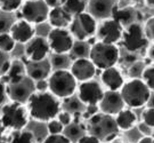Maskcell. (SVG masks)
Listing matches in <instances>:
<instances>
[{"instance_id": "f907efd6", "label": "cell", "mask_w": 154, "mask_h": 143, "mask_svg": "<svg viewBox=\"0 0 154 143\" xmlns=\"http://www.w3.org/2000/svg\"><path fill=\"white\" fill-rule=\"evenodd\" d=\"M5 129V127H4V124H2V120H1V117H0V133L2 132Z\"/></svg>"}, {"instance_id": "ac0fdd59", "label": "cell", "mask_w": 154, "mask_h": 143, "mask_svg": "<svg viewBox=\"0 0 154 143\" xmlns=\"http://www.w3.org/2000/svg\"><path fill=\"white\" fill-rule=\"evenodd\" d=\"M118 6L116 0H88L87 11L96 20H105L112 17V14Z\"/></svg>"}, {"instance_id": "f35d334b", "label": "cell", "mask_w": 154, "mask_h": 143, "mask_svg": "<svg viewBox=\"0 0 154 143\" xmlns=\"http://www.w3.org/2000/svg\"><path fill=\"white\" fill-rule=\"evenodd\" d=\"M64 128H65V126H64L57 118H54V119H51V120L47 121V131H48V133H50V134H54V133H63L64 132Z\"/></svg>"}, {"instance_id": "7c38bea8", "label": "cell", "mask_w": 154, "mask_h": 143, "mask_svg": "<svg viewBox=\"0 0 154 143\" xmlns=\"http://www.w3.org/2000/svg\"><path fill=\"white\" fill-rule=\"evenodd\" d=\"M77 92L79 100L85 105H98L105 91L98 81L89 79L80 83L77 88Z\"/></svg>"}, {"instance_id": "ee69618b", "label": "cell", "mask_w": 154, "mask_h": 143, "mask_svg": "<svg viewBox=\"0 0 154 143\" xmlns=\"http://www.w3.org/2000/svg\"><path fill=\"white\" fill-rule=\"evenodd\" d=\"M34 86H35V91H39V92L48 91V78L34 81Z\"/></svg>"}, {"instance_id": "d590c367", "label": "cell", "mask_w": 154, "mask_h": 143, "mask_svg": "<svg viewBox=\"0 0 154 143\" xmlns=\"http://www.w3.org/2000/svg\"><path fill=\"white\" fill-rule=\"evenodd\" d=\"M45 143H70L71 140L66 136L64 133H54L50 134L48 133V135L44 138Z\"/></svg>"}, {"instance_id": "e0dca14e", "label": "cell", "mask_w": 154, "mask_h": 143, "mask_svg": "<svg viewBox=\"0 0 154 143\" xmlns=\"http://www.w3.org/2000/svg\"><path fill=\"white\" fill-rule=\"evenodd\" d=\"M9 32L16 43L25 45L29 40H31L35 36V29L34 24L21 17L20 20L14 21Z\"/></svg>"}, {"instance_id": "ab89813d", "label": "cell", "mask_w": 154, "mask_h": 143, "mask_svg": "<svg viewBox=\"0 0 154 143\" xmlns=\"http://www.w3.org/2000/svg\"><path fill=\"white\" fill-rule=\"evenodd\" d=\"M144 31H145L147 39L151 41H154V16L149 17V20L145 22Z\"/></svg>"}, {"instance_id": "9a60e30c", "label": "cell", "mask_w": 154, "mask_h": 143, "mask_svg": "<svg viewBox=\"0 0 154 143\" xmlns=\"http://www.w3.org/2000/svg\"><path fill=\"white\" fill-rule=\"evenodd\" d=\"M125 106L126 104L122 99L120 91H111V89L105 91L103 97L98 103L99 111L112 116H116Z\"/></svg>"}, {"instance_id": "4dcf8cb0", "label": "cell", "mask_w": 154, "mask_h": 143, "mask_svg": "<svg viewBox=\"0 0 154 143\" xmlns=\"http://www.w3.org/2000/svg\"><path fill=\"white\" fill-rule=\"evenodd\" d=\"M64 108L65 110L70 111L71 113H74V112H79V111H83V108L86 105L83 104L82 102L79 100V97H74V95H72L67 99H64Z\"/></svg>"}, {"instance_id": "8992f818", "label": "cell", "mask_w": 154, "mask_h": 143, "mask_svg": "<svg viewBox=\"0 0 154 143\" xmlns=\"http://www.w3.org/2000/svg\"><path fill=\"white\" fill-rule=\"evenodd\" d=\"M89 59L99 70L114 66L120 60V49L116 44H109L104 41H96L90 45Z\"/></svg>"}, {"instance_id": "30bf717a", "label": "cell", "mask_w": 154, "mask_h": 143, "mask_svg": "<svg viewBox=\"0 0 154 143\" xmlns=\"http://www.w3.org/2000/svg\"><path fill=\"white\" fill-rule=\"evenodd\" d=\"M21 17L32 24H41L48 20L50 7L45 0H26L20 8Z\"/></svg>"}, {"instance_id": "484cf974", "label": "cell", "mask_w": 154, "mask_h": 143, "mask_svg": "<svg viewBox=\"0 0 154 143\" xmlns=\"http://www.w3.org/2000/svg\"><path fill=\"white\" fill-rule=\"evenodd\" d=\"M89 50H90V45L88 41L85 40H75L71 52L69 53L73 59H79V57H89Z\"/></svg>"}, {"instance_id": "44dd1931", "label": "cell", "mask_w": 154, "mask_h": 143, "mask_svg": "<svg viewBox=\"0 0 154 143\" xmlns=\"http://www.w3.org/2000/svg\"><path fill=\"white\" fill-rule=\"evenodd\" d=\"M72 16L63 6L50 8L48 14V22L53 28H69L72 22Z\"/></svg>"}, {"instance_id": "7bdbcfd3", "label": "cell", "mask_w": 154, "mask_h": 143, "mask_svg": "<svg viewBox=\"0 0 154 143\" xmlns=\"http://www.w3.org/2000/svg\"><path fill=\"white\" fill-rule=\"evenodd\" d=\"M78 142L79 143H99V138H97L95 135L93 134H90V133H85L81 138L78 140Z\"/></svg>"}, {"instance_id": "f1b7e54d", "label": "cell", "mask_w": 154, "mask_h": 143, "mask_svg": "<svg viewBox=\"0 0 154 143\" xmlns=\"http://www.w3.org/2000/svg\"><path fill=\"white\" fill-rule=\"evenodd\" d=\"M50 64L51 68L55 69H67L71 65L70 63V57L67 56V54H56V53H51L50 56Z\"/></svg>"}, {"instance_id": "d6986e66", "label": "cell", "mask_w": 154, "mask_h": 143, "mask_svg": "<svg viewBox=\"0 0 154 143\" xmlns=\"http://www.w3.org/2000/svg\"><path fill=\"white\" fill-rule=\"evenodd\" d=\"M26 75L33 79L34 81L40 79H47L49 77L50 72L53 71V68L48 59L42 61H26L25 62Z\"/></svg>"}, {"instance_id": "7dc6e473", "label": "cell", "mask_w": 154, "mask_h": 143, "mask_svg": "<svg viewBox=\"0 0 154 143\" xmlns=\"http://www.w3.org/2000/svg\"><path fill=\"white\" fill-rule=\"evenodd\" d=\"M147 56L149 60H152L154 62V41H152V44L149 46L147 48Z\"/></svg>"}, {"instance_id": "bcb514c9", "label": "cell", "mask_w": 154, "mask_h": 143, "mask_svg": "<svg viewBox=\"0 0 154 143\" xmlns=\"http://www.w3.org/2000/svg\"><path fill=\"white\" fill-rule=\"evenodd\" d=\"M45 1H46V4L49 6L50 8L57 7V6H62L63 2H64V0H45Z\"/></svg>"}, {"instance_id": "1f68e13d", "label": "cell", "mask_w": 154, "mask_h": 143, "mask_svg": "<svg viewBox=\"0 0 154 143\" xmlns=\"http://www.w3.org/2000/svg\"><path fill=\"white\" fill-rule=\"evenodd\" d=\"M23 5V0H0V11L6 13L17 11Z\"/></svg>"}, {"instance_id": "603a6c76", "label": "cell", "mask_w": 154, "mask_h": 143, "mask_svg": "<svg viewBox=\"0 0 154 143\" xmlns=\"http://www.w3.org/2000/svg\"><path fill=\"white\" fill-rule=\"evenodd\" d=\"M25 76H26L25 63L21 60H11V66L2 78H5V81L7 84H11L22 80Z\"/></svg>"}, {"instance_id": "d4e9b609", "label": "cell", "mask_w": 154, "mask_h": 143, "mask_svg": "<svg viewBox=\"0 0 154 143\" xmlns=\"http://www.w3.org/2000/svg\"><path fill=\"white\" fill-rule=\"evenodd\" d=\"M62 6L71 14L72 16H75L78 14L87 11L88 0H64Z\"/></svg>"}, {"instance_id": "3957f363", "label": "cell", "mask_w": 154, "mask_h": 143, "mask_svg": "<svg viewBox=\"0 0 154 143\" xmlns=\"http://www.w3.org/2000/svg\"><path fill=\"white\" fill-rule=\"evenodd\" d=\"M125 104L131 109H140L147 105L152 91L142 78H131L125 81L120 89Z\"/></svg>"}, {"instance_id": "52a82bcc", "label": "cell", "mask_w": 154, "mask_h": 143, "mask_svg": "<svg viewBox=\"0 0 154 143\" xmlns=\"http://www.w3.org/2000/svg\"><path fill=\"white\" fill-rule=\"evenodd\" d=\"M97 27H98L97 20L89 11H86L73 16L69 30L71 31L72 36L75 40L88 41L94 36H96Z\"/></svg>"}, {"instance_id": "5bb4252c", "label": "cell", "mask_w": 154, "mask_h": 143, "mask_svg": "<svg viewBox=\"0 0 154 143\" xmlns=\"http://www.w3.org/2000/svg\"><path fill=\"white\" fill-rule=\"evenodd\" d=\"M25 57L29 61H42L51 53L48 40L41 36H34L25 44Z\"/></svg>"}, {"instance_id": "cb8c5ba5", "label": "cell", "mask_w": 154, "mask_h": 143, "mask_svg": "<svg viewBox=\"0 0 154 143\" xmlns=\"http://www.w3.org/2000/svg\"><path fill=\"white\" fill-rule=\"evenodd\" d=\"M136 16H137L136 11L131 7H119V6H116L113 14H112V17L120 23L123 28L128 27L131 23L136 22Z\"/></svg>"}, {"instance_id": "7a4b0ae2", "label": "cell", "mask_w": 154, "mask_h": 143, "mask_svg": "<svg viewBox=\"0 0 154 143\" xmlns=\"http://www.w3.org/2000/svg\"><path fill=\"white\" fill-rule=\"evenodd\" d=\"M86 131L99 138L100 142H109L116 140L120 129L116 125L114 116L98 111L88 118Z\"/></svg>"}, {"instance_id": "277c9868", "label": "cell", "mask_w": 154, "mask_h": 143, "mask_svg": "<svg viewBox=\"0 0 154 143\" xmlns=\"http://www.w3.org/2000/svg\"><path fill=\"white\" fill-rule=\"evenodd\" d=\"M78 80L70 69H55L48 77V91L60 100L70 97L77 92Z\"/></svg>"}, {"instance_id": "9c48e42d", "label": "cell", "mask_w": 154, "mask_h": 143, "mask_svg": "<svg viewBox=\"0 0 154 143\" xmlns=\"http://www.w3.org/2000/svg\"><path fill=\"white\" fill-rule=\"evenodd\" d=\"M51 53L69 54L75 41L69 28H53L47 36Z\"/></svg>"}, {"instance_id": "8fae6325", "label": "cell", "mask_w": 154, "mask_h": 143, "mask_svg": "<svg viewBox=\"0 0 154 143\" xmlns=\"http://www.w3.org/2000/svg\"><path fill=\"white\" fill-rule=\"evenodd\" d=\"M123 30L125 28L116 20L113 17H109L102 20V22L98 24L96 36L100 41L109 44H118L119 41H121Z\"/></svg>"}, {"instance_id": "f6af8a7d", "label": "cell", "mask_w": 154, "mask_h": 143, "mask_svg": "<svg viewBox=\"0 0 154 143\" xmlns=\"http://www.w3.org/2000/svg\"><path fill=\"white\" fill-rule=\"evenodd\" d=\"M139 143H154V136L151 134H146L138 140Z\"/></svg>"}, {"instance_id": "8d00e7d4", "label": "cell", "mask_w": 154, "mask_h": 143, "mask_svg": "<svg viewBox=\"0 0 154 143\" xmlns=\"http://www.w3.org/2000/svg\"><path fill=\"white\" fill-rule=\"evenodd\" d=\"M142 120L143 124L149 126V128H154V106L145 108L142 113Z\"/></svg>"}, {"instance_id": "83f0119b", "label": "cell", "mask_w": 154, "mask_h": 143, "mask_svg": "<svg viewBox=\"0 0 154 143\" xmlns=\"http://www.w3.org/2000/svg\"><path fill=\"white\" fill-rule=\"evenodd\" d=\"M9 141L20 143H32L35 141V138L31 131H26L25 128H23L18 131H11V136H9Z\"/></svg>"}, {"instance_id": "d6a6232c", "label": "cell", "mask_w": 154, "mask_h": 143, "mask_svg": "<svg viewBox=\"0 0 154 143\" xmlns=\"http://www.w3.org/2000/svg\"><path fill=\"white\" fill-rule=\"evenodd\" d=\"M11 13L0 11V33L9 32L11 25L14 23V20L11 17Z\"/></svg>"}, {"instance_id": "6da1fadb", "label": "cell", "mask_w": 154, "mask_h": 143, "mask_svg": "<svg viewBox=\"0 0 154 143\" xmlns=\"http://www.w3.org/2000/svg\"><path fill=\"white\" fill-rule=\"evenodd\" d=\"M30 118L39 122H47L57 117L62 110L60 99L49 91H34L26 102Z\"/></svg>"}, {"instance_id": "ffe728a7", "label": "cell", "mask_w": 154, "mask_h": 143, "mask_svg": "<svg viewBox=\"0 0 154 143\" xmlns=\"http://www.w3.org/2000/svg\"><path fill=\"white\" fill-rule=\"evenodd\" d=\"M100 80L105 87L111 91H120L125 84L123 75L116 65L102 70Z\"/></svg>"}, {"instance_id": "7402d4cb", "label": "cell", "mask_w": 154, "mask_h": 143, "mask_svg": "<svg viewBox=\"0 0 154 143\" xmlns=\"http://www.w3.org/2000/svg\"><path fill=\"white\" fill-rule=\"evenodd\" d=\"M114 118L120 131H129L137 124V116L131 108H123L114 116Z\"/></svg>"}, {"instance_id": "836d02e7", "label": "cell", "mask_w": 154, "mask_h": 143, "mask_svg": "<svg viewBox=\"0 0 154 143\" xmlns=\"http://www.w3.org/2000/svg\"><path fill=\"white\" fill-rule=\"evenodd\" d=\"M142 79L149 86V89L154 92V63L144 68V71L142 73Z\"/></svg>"}, {"instance_id": "b9f144b4", "label": "cell", "mask_w": 154, "mask_h": 143, "mask_svg": "<svg viewBox=\"0 0 154 143\" xmlns=\"http://www.w3.org/2000/svg\"><path fill=\"white\" fill-rule=\"evenodd\" d=\"M8 100V91H7V83L5 80H0V105L5 104Z\"/></svg>"}, {"instance_id": "60d3db41", "label": "cell", "mask_w": 154, "mask_h": 143, "mask_svg": "<svg viewBox=\"0 0 154 143\" xmlns=\"http://www.w3.org/2000/svg\"><path fill=\"white\" fill-rule=\"evenodd\" d=\"M56 118L61 121L64 126L70 125L72 121H73V115L67 110H61L60 112H58V115H57Z\"/></svg>"}, {"instance_id": "681fc988", "label": "cell", "mask_w": 154, "mask_h": 143, "mask_svg": "<svg viewBox=\"0 0 154 143\" xmlns=\"http://www.w3.org/2000/svg\"><path fill=\"white\" fill-rule=\"evenodd\" d=\"M144 1H145V4L149 6V7L154 8V0H144Z\"/></svg>"}, {"instance_id": "4fadbf2b", "label": "cell", "mask_w": 154, "mask_h": 143, "mask_svg": "<svg viewBox=\"0 0 154 143\" xmlns=\"http://www.w3.org/2000/svg\"><path fill=\"white\" fill-rule=\"evenodd\" d=\"M7 91H8V97L11 101H16L20 103L26 104L29 97L35 91L34 80L26 75L22 80L17 83L7 84Z\"/></svg>"}, {"instance_id": "ba28073f", "label": "cell", "mask_w": 154, "mask_h": 143, "mask_svg": "<svg viewBox=\"0 0 154 143\" xmlns=\"http://www.w3.org/2000/svg\"><path fill=\"white\" fill-rule=\"evenodd\" d=\"M121 41L125 49L130 53H137L149 45V39L145 34L144 27L138 22H134L125 28Z\"/></svg>"}, {"instance_id": "5b68a950", "label": "cell", "mask_w": 154, "mask_h": 143, "mask_svg": "<svg viewBox=\"0 0 154 143\" xmlns=\"http://www.w3.org/2000/svg\"><path fill=\"white\" fill-rule=\"evenodd\" d=\"M0 117L5 128L11 131H18L28 126L30 115L28 108L24 106V103H20L16 101L6 102L1 105Z\"/></svg>"}, {"instance_id": "74e56055", "label": "cell", "mask_w": 154, "mask_h": 143, "mask_svg": "<svg viewBox=\"0 0 154 143\" xmlns=\"http://www.w3.org/2000/svg\"><path fill=\"white\" fill-rule=\"evenodd\" d=\"M144 65L143 62H139V61H136L134 62L132 64H130L129 69H128V73L131 78H142V73L144 71Z\"/></svg>"}, {"instance_id": "e575fe53", "label": "cell", "mask_w": 154, "mask_h": 143, "mask_svg": "<svg viewBox=\"0 0 154 143\" xmlns=\"http://www.w3.org/2000/svg\"><path fill=\"white\" fill-rule=\"evenodd\" d=\"M11 63V59L9 56V53H6L0 50V78L5 76Z\"/></svg>"}, {"instance_id": "4316f807", "label": "cell", "mask_w": 154, "mask_h": 143, "mask_svg": "<svg viewBox=\"0 0 154 143\" xmlns=\"http://www.w3.org/2000/svg\"><path fill=\"white\" fill-rule=\"evenodd\" d=\"M64 134L72 141H77L85 134V128L81 126L80 121H72L70 125L65 126L64 128Z\"/></svg>"}, {"instance_id": "c3c4849f", "label": "cell", "mask_w": 154, "mask_h": 143, "mask_svg": "<svg viewBox=\"0 0 154 143\" xmlns=\"http://www.w3.org/2000/svg\"><path fill=\"white\" fill-rule=\"evenodd\" d=\"M147 104H149V106H154V92H152V94H151V97H149Z\"/></svg>"}, {"instance_id": "816d5d0a", "label": "cell", "mask_w": 154, "mask_h": 143, "mask_svg": "<svg viewBox=\"0 0 154 143\" xmlns=\"http://www.w3.org/2000/svg\"><path fill=\"white\" fill-rule=\"evenodd\" d=\"M132 1H140V0H132Z\"/></svg>"}, {"instance_id": "2e32d148", "label": "cell", "mask_w": 154, "mask_h": 143, "mask_svg": "<svg viewBox=\"0 0 154 143\" xmlns=\"http://www.w3.org/2000/svg\"><path fill=\"white\" fill-rule=\"evenodd\" d=\"M96 70H97V68L89 57L74 59L70 65V71L80 83L93 79L96 75Z\"/></svg>"}, {"instance_id": "f546056e", "label": "cell", "mask_w": 154, "mask_h": 143, "mask_svg": "<svg viewBox=\"0 0 154 143\" xmlns=\"http://www.w3.org/2000/svg\"><path fill=\"white\" fill-rule=\"evenodd\" d=\"M15 45H16V41L13 38L11 32L0 33V50L11 53L15 48Z\"/></svg>"}]
</instances>
